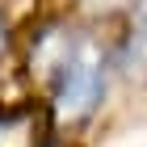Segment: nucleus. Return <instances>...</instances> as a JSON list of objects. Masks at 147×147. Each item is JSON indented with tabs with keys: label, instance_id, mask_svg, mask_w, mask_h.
I'll return each mask as SVG.
<instances>
[{
	"label": "nucleus",
	"instance_id": "nucleus-2",
	"mask_svg": "<svg viewBox=\"0 0 147 147\" xmlns=\"http://www.w3.org/2000/svg\"><path fill=\"white\" fill-rule=\"evenodd\" d=\"M122 71L130 80H147V0H135L130 30L122 42Z\"/></svg>",
	"mask_w": 147,
	"mask_h": 147
},
{
	"label": "nucleus",
	"instance_id": "nucleus-1",
	"mask_svg": "<svg viewBox=\"0 0 147 147\" xmlns=\"http://www.w3.org/2000/svg\"><path fill=\"white\" fill-rule=\"evenodd\" d=\"M51 105L59 118L80 122L88 118L105 97V55L88 38H63L51 55Z\"/></svg>",
	"mask_w": 147,
	"mask_h": 147
}]
</instances>
